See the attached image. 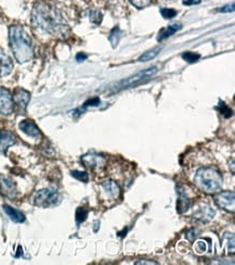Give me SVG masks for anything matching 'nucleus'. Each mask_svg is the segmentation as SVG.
I'll return each instance as SVG.
<instances>
[{
  "label": "nucleus",
  "instance_id": "nucleus-1",
  "mask_svg": "<svg viewBox=\"0 0 235 265\" xmlns=\"http://www.w3.org/2000/svg\"><path fill=\"white\" fill-rule=\"evenodd\" d=\"M32 23L38 30L64 40L70 36V27L62 13L46 2H38L33 8Z\"/></svg>",
  "mask_w": 235,
  "mask_h": 265
},
{
  "label": "nucleus",
  "instance_id": "nucleus-2",
  "mask_svg": "<svg viewBox=\"0 0 235 265\" xmlns=\"http://www.w3.org/2000/svg\"><path fill=\"white\" fill-rule=\"evenodd\" d=\"M9 41L13 56L18 63H26L34 57V47L31 37L23 27L12 25L9 28Z\"/></svg>",
  "mask_w": 235,
  "mask_h": 265
},
{
  "label": "nucleus",
  "instance_id": "nucleus-3",
  "mask_svg": "<svg viewBox=\"0 0 235 265\" xmlns=\"http://www.w3.org/2000/svg\"><path fill=\"white\" fill-rule=\"evenodd\" d=\"M194 183L205 194L215 195L221 190L222 176L214 167H200L194 177Z\"/></svg>",
  "mask_w": 235,
  "mask_h": 265
},
{
  "label": "nucleus",
  "instance_id": "nucleus-4",
  "mask_svg": "<svg viewBox=\"0 0 235 265\" xmlns=\"http://www.w3.org/2000/svg\"><path fill=\"white\" fill-rule=\"evenodd\" d=\"M157 71H158L157 66L150 67V69L139 72V73L130 76V78L118 82V83L115 85V87H112V88H114L115 90H122L125 88L133 87V86H138L142 83H145L146 81L151 80L153 76L157 73Z\"/></svg>",
  "mask_w": 235,
  "mask_h": 265
},
{
  "label": "nucleus",
  "instance_id": "nucleus-5",
  "mask_svg": "<svg viewBox=\"0 0 235 265\" xmlns=\"http://www.w3.org/2000/svg\"><path fill=\"white\" fill-rule=\"evenodd\" d=\"M61 197L59 192L51 188H46V189H41L35 195L34 198V204L39 208H51V206H55L60 204Z\"/></svg>",
  "mask_w": 235,
  "mask_h": 265
},
{
  "label": "nucleus",
  "instance_id": "nucleus-6",
  "mask_svg": "<svg viewBox=\"0 0 235 265\" xmlns=\"http://www.w3.org/2000/svg\"><path fill=\"white\" fill-rule=\"evenodd\" d=\"M215 202L219 208L233 213L235 210V194L233 191H219L216 194Z\"/></svg>",
  "mask_w": 235,
  "mask_h": 265
},
{
  "label": "nucleus",
  "instance_id": "nucleus-7",
  "mask_svg": "<svg viewBox=\"0 0 235 265\" xmlns=\"http://www.w3.org/2000/svg\"><path fill=\"white\" fill-rule=\"evenodd\" d=\"M81 162L91 170H102L107 164V159L94 152H90L81 157Z\"/></svg>",
  "mask_w": 235,
  "mask_h": 265
},
{
  "label": "nucleus",
  "instance_id": "nucleus-8",
  "mask_svg": "<svg viewBox=\"0 0 235 265\" xmlns=\"http://www.w3.org/2000/svg\"><path fill=\"white\" fill-rule=\"evenodd\" d=\"M13 98L9 89L0 87V114L10 115L13 112Z\"/></svg>",
  "mask_w": 235,
  "mask_h": 265
},
{
  "label": "nucleus",
  "instance_id": "nucleus-9",
  "mask_svg": "<svg viewBox=\"0 0 235 265\" xmlns=\"http://www.w3.org/2000/svg\"><path fill=\"white\" fill-rule=\"evenodd\" d=\"M13 102L18 105V108L23 112H25L27 104L31 100V94L23 88H17L13 95Z\"/></svg>",
  "mask_w": 235,
  "mask_h": 265
},
{
  "label": "nucleus",
  "instance_id": "nucleus-10",
  "mask_svg": "<svg viewBox=\"0 0 235 265\" xmlns=\"http://www.w3.org/2000/svg\"><path fill=\"white\" fill-rule=\"evenodd\" d=\"M18 127H20V129L24 134H26L27 136H30V137L39 138L41 136L39 128L37 127V125L33 121H30V120L22 121L20 123V125H18Z\"/></svg>",
  "mask_w": 235,
  "mask_h": 265
},
{
  "label": "nucleus",
  "instance_id": "nucleus-11",
  "mask_svg": "<svg viewBox=\"0 0 235 265\" xmlns=\"http://www.w3.org/2000/svg\"><path fill=\"white\" fill-rule=\"evenodd\" d=\"M215 216V211L208 205H201L194 212V218L201 222V223H208Z\"/></svg>",
  "mask_w": 235,
  "mask_h": 265
},
{
  "label": "nucleus",
  "instance_id": "nucleus-12",
  "mask_svg": "<svg viewBox=\"0 0 235 265\" xmlns=\"http://www.w3.org/2000/svg\"><path fill=\"white\" fill-rule=\"evenodd\" d=\"M0 189H1L2 194L9 197V198H13L17 195V186L8 177L0 176Z\"/></svg>",
  "mask_w": 235,
  "mask_h": 265
},
{
  "label": "nucleus",
  "instance_id": "nucleus-13",
  "mask_svg": "<svg viewBox=\"0 0 235 265\" xmlns=\"http://www.w3.org/2000/svg\"><path fill=\"white\" fill-rule=\"evenodd\" d=\"M101 187L103 188L105 194H107L108 198L111 199H117L119 195H121V188H119L117 183H115L113 181L103 182L102 184H101Z\"/></svg>",
  "mask_w": 235,
  "mask_h": 265
},
{
  "label": "nucleus",
  "instance_id": "nucleus-14",
  "mask_svg": "<svg viewBox=\"0 0 235 265\" xmlns=\"http://www.w3.org/2000/svg\"><path fill=\"white\" fill-rule=\"evenodd\" d=\"M13 70V62L9 56L0 54V76L4 78L11 73Z\"/></svg>",
  "mask_w": 235,
  "mask_h": 265
},
{
  "label": "nucleus",
  "instance_id": "nucleus-15",
  "mask_svg": "<svg viewBox=\"0 0 235 265\" xmlns=\"http://www.w3.org/2000/svg\"><path fill=\"white\" fill-rule=\"evenodd\" d=\"M181 28H182V25L180 23H174V24H171V25H168L165 28H162V30L160 31V33H158L157 41H163L167 40L168 37L172 36L175 33L180 31Z\"/></svg>",
  "mask_w": 235,
  "mask_h": 265
},
{
  "label": "nucleus",
  "instance_id": "nucleus-16",
  "mask_svg": "<svg viewBox=\"0 0 235 265\" xmlns=\"http://www.w3.org/2000/svg\"><path fill=\"white\" fill-rule=\"evenodd\" d=\"M14 143H16V138L10 132H1L0 134V152L6 153L7 149Z\"/></svg>",
  "mask_w": 235,
  "mask_h": 265
},
{
  "label": "nucleus",
  "instance_id": "nucleus-17",
  "mask_svg": "<svg viewBox=\"0 0 235 265\" xmlns=\"http://www.w3.org/2000/svg\"><path fill=\"white\" fill-rule=\"evenodd\" d=\"M3 210L14 223H24L25 222V215L21 211L13 209L10 205H3Z\"/></svg>",
  "mask_w": 235,
  "mask_h": 265
},
{
  "label": "nucleus",
  "instance_id": "nucleus-18",
  "mask_svg": "<svg viewBox=\"0 0 235 265\" xmlns=\"http://www.w3.org/2000/svg\"><path fill=\"white\" fill-rule=\"evenodd\" d=\"M178 194H179V199H178V202H177V211H178L179 213H183V212L188 211L190 208V200L185 192H183L182 190L179 189Z\"/></svg>",
  "mask_w": 235,
  "mask_h": 265
},
{
  "label": "nucleus",
  "instance_id": "nucleus-19",
  "mask_svg": "<svg viewBox=\"0 0 235 265\" xmlns=\"http://www.w3.org/2000/svg\"><path fill=\"white\" fill-rule=\"evenodd\" d=\"M161 51H162V47H156L154 48V49L148 50L139 58V62H148L153 59H155Z\"/></svg>",
  "mask_w": 235,
  "mask_h": 265
},
{
  "label": "nucleus",
  "instance_id": "nucleus-20",
  "mask_svg": "<svg viewBox=\"0 0 235 265\" xmlns=\"http://www.w3.org/2000/svg\"><path fill=\"white\" fill-rule=\"evenodd\" d=\"M119 40H121V31H119V28L116 26V27L113 28L111 34H109L108 41H111L113 48H115L119 42Z\"/></svg>",
  "mask_w": 235,
  "mask_h": 265
},
{
  "label": "nucleus",
  "instance_id": "nucleus-21",
  "mask_svg": "<svg viewBox=\"0 0 235 265\" xmlns=\"http://www.w3.org/2000/svg\"><path fill=\"white\" fill-rule=\"evenodd\" d=\"M181 57H182V59L186 62H189V63H195V62H198L199 60L200 55L195 54V52H192V51H186V52H183Z\"/></svg>",
  "mask_w": 235,
  "mask_h": 265
},
{
  "label": "nucleus",
  "instance_id": "nucleus-22",
  "mask_svg": "<svg viewBox=\"0 0 235 265\" xmlns=\"http://www.w3.org/2000/svg\"><path fill=\"white\" fill-rule=\"evenodd\" d=\"M129 1H130L133 7L139 9V10L148 7L152 3V0H129Z\"/></svg>",
  "mask_w": 235,
  "mask_h": 265
},
{
  "label": "nucleus",
  "instance_id": "nucleus-23",
  "mask_svg": "<svg viewBox=\"0 0 235 265\" xmlns=\"http://www.w3.org/2000/svg\"><path fill=\"white\" fill-rule=\"evenodd\" d=\"M161 14L164 19L170 20V19L175 18L177 14H178V12H177V10H175V9H171V8H162L161 9Z\"/></svg>",
  "mask_w": 235,
  "mask_h": 265
},
{
  "label": "nucleus",
  "instance_id": "nucleus-24",
  "mask_svg": "<svg viewBox=\"0 0 235 265\" xmlns=\"http://www.w3.org/2000/svg\"><path fill=\"white\" fill-rule=\"evenodd\" d=\"M88 216V211L84 209V208H78L77 211H76V222H77V224L83 223V222L86 221Z\"/></svg>",
  "mask_w": 235,
  "mask_h": 265
},
{
  "label": "nucleus",
  "instance_id": "nucleus-25",
  "mask_svg": "<svg viewBox=\"0 0 235 265\" xmlns=\"http://www.w3.org/2000/svg\"><path fill=\"white\" fill-rule=\"evenodd\" d=\"M90 21L92 22L95 25H99L102 21V13H101L99 10H93L90 12Z\"/></svg>",
  "mask_w": 235,
  "mask_h": 265
},
{
  "label": "nucleus",
  "instance_id": "nucleus-26",
  "mask_svg": "<svg viewBox=\"0 0 235 265\" xmlns=\"http://www.w3.org/2000/svg\"><path fill=\"white\" fill-rule=\"evenodd\" d=\"M72 176L75 177L76 180L81 181L84 183H88V181H89V175H88V173H86V172L74 171V172H72Z\"/></svg>",
  "mask_w": 235,
  "mask_h": 265
},
{
  "label": "nucleus",
  "instance_id": "nucleus-27",
  "mask_svg": "<svg viewBox=\"0 0 235 265\" xmlns=\"http://www.w3.org/2000/svg\"><path fill=\"white\" fill-rule=\"evenodd\" d=\"M220 112L224 115V118H230L232 115V110L227 107L223 102L220 103Z\"/></svg>",
  "mask_w": 235,
  "mask_h": 265
},
{
  "label": "nucleus",
  "instance_id": "nucleus-28",
  "mask_svg": "<svg viewBox=\"0 0 235 265\" xmlns=\"http://www.w3.org/2000/svg\"><path fill=\"white\" fill-rule=\"evenodd\" d=\"M98 104H100V99L99 98H93V99L87 101V102L85 103L84 107L85 108L86 107H90V105H91V107H95V105H98Z\"/></svg>",
  "mask_w": 235,
  "mask_h": 265
},
{
  "label": "nucleus",
  "instance_id": "nucleus-29",
  "mask_svg": "<svg viewBox=\"0 0 235 265\" xmlns=\"http://www.w3.org/2000/svg\"><path fill=\"white\" fill-rule=\"evenodd\" d=\"M136 265H156L157 262L155 261H150V260H140V261H137L134 263Z\"/></svg>",
  "mask_w": 235,
  "mask_h": 265
},
{
  "label": "nucleus",
  "instance_id": "nucleus-30",
  "mask_svg": "<svg viewBox=\"0 0 235 265\" xmlns=\"http://www.w3.org/2000/svg\"><path fill=\"white\" fill-rule=\"evenodd\" d=\"M220 12H232L234 11V3H232L231 6L230 4H228V6H225L223 8H220Z\"/></svg>",
  "mask_w": 235,
  "mask_h": 265
},
{
  "label": "nucleus",
  "instance_id": "nucleus-31",
  "mask_svg": "<svg viewBox=\"0 0 235 265\" xmlns=\"http://www.w3.org/2000/svg\"><path fill=\"white\" fill-rule=\"evenodd\" d=\"M201 0H183V4L185 6H194V4L200 3Z\"/></svg>",
  "mask_w": 235,
  "mask_h": 265
},
{
  "label": "nucleus",
  "instance_id": "nucleus-32",
  "mask_svg": "<svg viewBox=\"0 0 235 265\" xmlns=\"http://www.w3.org/2000/svg\"><path fill=\"white\" fill-rule=\"evenodd\" d=\"M87 58H88L87 55L83 54V52H79V54L76 56V60H77V62H83V61H85L86 59H87Z\"/></svg>",
  "mask_w": 235,
  "mask_h": 265
},
{
  "label": "nucleus",
  "instance_id": "nucleus-33",
  "mask_svg": "<svg viewBox=\"0 0 235 265\" xmlns=\"http://www.w3.org/2000/svg\"><path fill=\"white\" fill-rule=\"evenodd\" d=\"M99 225H100V222H95L94 223V232L97 233L98 229H99Z\"/></svg>",
  "mask_w": 235,
  "mask_h": 265
},
{
  "label": "nucleus",
  "instance_id": "nucleus-34",
  "mask_svg": "<svg viewBox=\"0 0 235 265\" xmlns=\"http://www.w3.org/2000/svg\"><path fill=\"white\" fill-rule=\"evenodd\" d=\"M0 134H1V132H0Z\"/></svg>",
  "mask_w": 235,
  "mask_h": 265
}]
</instances>
